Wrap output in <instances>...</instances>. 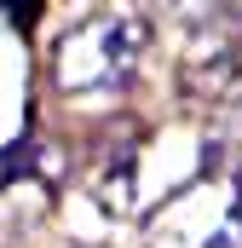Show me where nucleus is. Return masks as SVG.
Masks as SVG:
<instances>
[{"instance_id": "nucleus-6", "label": "nucleus", "mask_w": 242, "mask_h": 248, "mask_svg": "<svg viewBox=\"0 0 242 248\" xmlns=\"http://www.w3.org/2000/svg\"><path fill=\"white\" fill-rule=\"evenodd\" d=\"M237 196H242V179H237Z\"/></svg>"}, {"instance_id": "nucleus-3", "label": "nucleus", "mask_w": 242, "mask_h": 248, "mask_svg": "<svg viewBox=\"0 0 242 248\" xmlns=\"http://www.w3.org/2000/svg\"><path fill=\"white\" fill-rule=\"evenodd\" d=\"M184 81L202 98H242V46L237 41H196L184 58Z\"/></svg>"}, {"instance_id": "nucleus-5", "label": "nucleus", "mask_w": 242, "mask_h": 248, "mask_svg": "<svg viewBox=\"0 0 242 248\" xmlns=\"http://www.w3.org/2000/svg\"><path fill=\"white\" fill-rule=\"evenodd\" d=\"M162 6H167V12H179V17H196L208 0H162Z\"/></svg>"}, {"instance_id": "nucleus-4", "label": "nucleus", "mask_w": 242, "mask_h": 248, "mask_svg": "<svg viewBox=\"0 0 242 248\" xmlns=\"http://www.w3.org/2000/svg\"><path fill=\"white\" fill-rule=\"evenodd\" d=\"M0 6H6L12 23H29V17H35V0H0Z\"/></svg>"}, {"instance_id": "nucleus-1", "label": "nucleus", "mask_w": 242, "mask_h": 248, "mask_svg": "<svg viewBox=\"0 0 242 248\" xmlns=\"http://www.w3.org/2000/svg\"><path fill=\"white\" fill-rule=\"evenodd\" d=\"M144 58V17L138 12H98L75 23L52 52V81L63 98L81 104H110L133 87Z\"/></svg>"}, {"instance_id": "nucleus-2", "label": "nucleus", "mask_w": 242, "mask_h": 248, "mask_svg": "<svg viewBox=\"0 0 242 248\" xmlns=\"http://www.w3.org/2000/svg\"><path fill=\"white\" fill-rule=\"evenodd\" d=\"M156 248H242V196L231 179L202 173L190 190H179L156 225H150Z\"/></svg>"}]
</instances>
